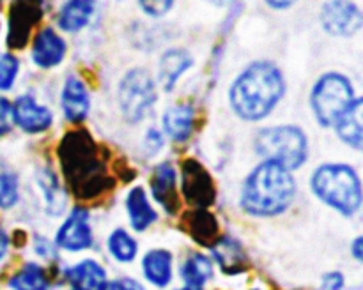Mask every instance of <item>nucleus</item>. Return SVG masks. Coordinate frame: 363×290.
Returning a JSON list of instances; mask_svg holds the SVG:
<instances>
[{"instance_id":"5701e85b","label":"nucleus","mask_w":363,"mask_h":290,"mask_svg":"<svg viewBox=\"0 0 363 290\" xmlns=\"http://www.w3.org/2000/svg\"><path fill=\"white\" fill-rule=\"evenodd\" d=\"M106 248L113 260L121 262V264H130L137 258L138 253V243L124 228H116L110 233Z\"/></svg>"},{"instance_id":"6e6552de","label":"nucleus","mask_w":363,"mask_h":290,"mask_svg":"<svg viewBox=\"0 0 363 290\" xmlns=\"http://www.w3.org/2000/svg\"><path fill=\"white\" fill-rule=\"evenodd\" d=\"M319 20L328 34L339 35V37H350L357 34L363 23L360 7L353 2H344V0L326 2L323 6Z\"/></svg>"},{"instance_id":"dca6fc26","label":"nucleus","mask_w":363,"mask_h":290,"mask_svg":"<svg viewBox=\"0 0 363 290\" xmlns=\"http://www.w3.org/2000/svg\"><path fill=\"white\" fill-rule=\"evenodd\" d=\"M177 190V172L169 161L162 163L155 168L151 175V193L158 204H162L167 211L172 212V204H176Z\"/></svg>"},{"instance_id":"a211bd4d","label":"nucleus","mask_w":363,"mask_h":290,"mask_svg":"<svg viewBox=\"0 0 363 290\" xmlns=\"http://www.w3.org/2000/svg\"><path fill=\"white\" fill-rule=\"evenodd\" d=\"M181 279L184 282V286L191 289H204L208 282H211L215 274V265L213 260L204 253H191L181 265Z\"/></svg>"},{"instance_id":"6ab92c4d","label":"nucleus","mask_w":363,"mask_h":290,"mask_svg":"<svg viewBox=\"0 0 363 290\" xmlns=\"http://www.w3.org/2000/svg\"><path fill=\"white\" fill-rule=\"evenodd\" d=\"M337 134L344 144L360 151L362 149V98L354 99L353 105L340 115L335 122Z\"/></svg>"},{"instance_id":"9d476101","label":"nucleus","mask_w":363,"mask_h":290,"mask_svg":"<svg viewBox=\"0 0 363 290\" xmlns=\"http://www.w3.org/2000/svg\"><path fill=\"white\" fill-rule=\"evenodd\" d=\"M67 52L66 41L55 32V28L45 27L34 35L32 42V60L43 69L59 66Z\"/></svg>"},{"instance_id":"bb28decb","label":"nucleus","mask_w":363,"mask_h":290,"mask_svg":"<svg viewBox=\"0 0 363 290\" xmlns=\"http://www.w3.org/2000/svg\"><path fill=\"white\" fill-rule=\"evenodd\" d=\"M174 2L170 0H151V2H140V7L145 11V14L149 16H163V14L169 13L172 9Z\"/></svg>"},{"instance_id":"2eb2a0df","label":"nucleus","mask_w":363,"mask_h":290,"mask_svg":"<svg viewBox=\"0 0 363 290\" xmlns=\"http://www.w3.org/2000/svg\"><path fill=\"white\" fill-rule=\"evenodd\" d=\"M194 66V57L183 48H172L169 52L163 53L162 60H160V83H162L163 91H172L176 87L177 80L186 73L190 67Z\"/></svg>"},{"instance_id":"c756f323","label":"nucleus","mask_w":363,"mask_h":290,"mask_svg":"<svg viewBox=\"0 0 363 290\" xmlns=\"http://www.w3.org/2000/svg\"><path fill=\"white\" fill-rule=\"evenodd\" d=\"M34 250L39 257L43 258H55L57 257V250H55V244L52 240L45 239V237H35V243H34Z\"/></svg>"},{"instance_id":"7c9ffc66","label":"nucleus","mask_w":363,"mask_h":290,"mask_svg":"<svg viewBox=\"0 0 363 290\" xmlns=\"http://www.w3.org/2000/svg\"><path fill=\"white\" fill-rule=\"evenodd\" d=\"M144 147L147 151V154H156L160 149L163 147V137L158 129H149L147 134H145Z\"/></svg>"},{"instance_id":"e433bc0d","label":"nucleus","mask_w":363,"mask_h":290,"mask_svg":"<svg viewBox=\"0 0 363 290\" xmlns=\"http://www.w3.org/2000/svg\"><path fill=\"white\" fill-rule=\"evenodd\" d=\"M0 30H2V25H0Z\"/></svg>"},{"instance_id":"72a5a7b5","label":"nucleus","mask_w":363,"mask_h":290,"mask_svg":"<svg viewBox=\"0 0 363 290\" xmlns=\"http://www.w3.org/2000/svg\"><path fill=\"white\" fill-rule=\"evenodd\" d=\"M362 243H363V239H362V237H357V239L353 240V244H351V253H353V257L357 258L358 262H362V257H363Z\"/></svg>"},{"instance_id":"f8f14e48","label":"nucleus","mask_w":363,"mask_h":290,"mask_svg":"<svg viewBox=\"0 0 363 290\" xmlns=\"http://www.w3.org/2000/svg\"><path fill=\"white\" fill-rule=\"evenodd\" d=\"M60 106H62L64 117L71 122H82L87 117L91 108L87 87L78 76H67L64 81L62 92H60Z\"/></svg>"},{"instance_id":"c9c22d12","label":"nucleus","mask_w":363,"mask_h":290,"mask_svg":"<svg viewBox=\"0 0 363 290\" xmlns=\"http://www.w3.org/2000/svg\"><path fill=\"white\" fill-rule=\"evenodd\" d=\"M177 290H202V289H191V286H181V289Z\"/></svg>"},{"instance_id":"f257e3e1","label":"nucleus","mask_w":363,"mask_h":290,"mask_svg":"<svg viewBox=\"0 0 363 290\" xmlns=\"http://www.w3.org/2000/svg\"><path fill=\"white\" fill-rule=\"evenodd\" d=\"M286 91L282 71L268 60L250 64L230 87L234 113L245 120H261L279 105Z\"/></svg>"},{"instance_id":"f704fd0d","label":"nucleus","mask_w":363,"mask_h":290,"mask_svg":"<svg viewBox=\"0 0 363 290\" xmlns=\"http://www.w3.org/2000/svg\"><path fill=\"white\" fill-rule=\"evenodd\" d=\"M268 6L273 9H287V7L293 6V2H269Z\"/></svg>"},{"instance_id":"1a4fd4ad","label":"nucleus","mask_w":363,"mask_h":290,"mask_svg":"<svg viewBox=\"0 0 363 290\" xmlns=\"http://www.w3.org/2000/svg\"><path fill=\"white\" fill-rule=\"evenodd\" d=\"M11 115H13V122L21 131L30 134L43 133L53 124L52 110L35 101L28 94L16 98V101L11 105Z\"/></svg>"},{"instance_id":"423d86ee","label":"nucleus","mask_w":363,"mask_h":290,"mask_svg":"<svg viewBox=\"0 0 363 290\" xmlns=\"http://www.w3.org/2000/svg\"><path fill=\"white\" fill-rule=\"evenodd\" d=\"M158 94L151 74L145 69H130L119 83V106L128 122H140L155 106Z\"/></svg>"},{"instance_id":"4be33fe9","label":"nucleus","mask_w":363,"mask_h":290,"mask_svg":"<svg viewBox=\"0 0 363 290\" xmlns=\"http://www.w3.org/2000/svg\"><path fill=\"white\" fill-rule=\"evenodd\" d=\"M38 182L39 187L43 191V197H45L46 209H48V214L59 216L62 214L64 209H66V191L60 186L59 179H57L55 173L48 168H41L38 173Z\"/></svg>"},{"instance_id":"ddd939ff","label":"nucleus","mask_w":363,"mask_h":290,"mask_svg":"<svg viewBox=\"0 0 363 290\" xmlns=\"http://www.w3.org/2000/svg\"><path fill=\"white\" fill-rule=\"evenodd\" d=\"M142 272L145 282L151 283L156 289H167L174 278V257L169 250L147 251L142 258Z\"/></svg>"},{"instance_id":"f03ea898","label":"nucleus","mask_w":363,"mask_h":290,"mask_svg":"<svg viewBox=\"0 0 363 290\" xmlns=\"http://www.w3.org/2000/svg\"><path fill=\"white\" fill-rule=\"evenodd\" d=\"M296 182L286 166L275 161H262L247 177L241 191V205L252 216H277L294 200Z\"/></svg>"},{"instance_id":"0eeeda50","label":"nucleus","mask_w":363,"mask_h":290,"mask_svg":"<svg viewBox=\"0 0 363 290\" xmlns=\"http://www.w3.org/2000/svg\"><path fill=\"white\" fill-rule=\"evenodd\" d=\"M92 240H94V233L91 226V214L85 209L78 207L69 212L62 226L57 230L55 246L71 253H78V251L89 250L92 246Z\"/></svg>"},{"instance_id":"7ed1b4c3","label":"nucleus","mask_w":363,"mask_h":290,"mask_svg":"<svg viewBox=\"0 0 363 290\" xmlns=\"http://www.w3.org/2000/svg\"><path fill=\"white\" fill-rule=\"evenodd\" d=\"M311 184L319 200L344 216H353L360 209L362 184L353 166L342 163L319 166L312 175Z\"/></svg>"},{"instance_id":"cd10ccee","label":"nucleus","mask_w":363,"mask_h":290,"mask_svg":"<svg viewBox=\"0 0 363 290\" xmlns=\"http://www.w3.org/2000/svg\"><path fill=\"white\" fill-rule=\"evenodd\" d=\"M346 286V278L340 271L326 272L321 278V290H344Z\"/></svg>"},{"instance_id":"412c9836","label":"nucleus","mask_w":363,"mask_h":290,"mask_svg":"<svg viewBox=\"0 0 363 290\" xmlns=\"http://www.w3.org/2000/svg\"><path fill=\"white\" fill-rule=\"evenodd\" d=\"M11 290H50V279L45 267L38 262H27L7 282Z\"/></svg>"},{"instance_id":"39448f33","label":"nucleus","mask_w":363,"mask_h":290,"mask_svg":"<svg viewBox=\"0 0 363 290\" xmlns=\"http://www.w3.org/2000/svg\"><path fill=\"white\" fill-rule=\"evenodd\" d=\"M357 98L350 78L332 71L315 81L311 94V105L318 122L330 127L335 126L340 115L353 105Z\"/></svg>"},{"instance_id":"f3484780","label":"nucleus","mask_w":363,"mask_h":290,"mask_svg":"<svg viewBox=\"0 0 363 290\" xmlns=\"http://www.w3.org/2000/svg\"><path fill=\"white\" fill-rule=\"evenodd\" d=\"M126 209L128 216H130V223L137 232H144L147 230L152 223L158 219L155 207L149 202L147 193L144 191V187L137 186L128 193L126 198Z\"/></svg>"},{"instance_id":"20e7f679","label":"nucleus","mask_w":363,"mask_h":290,"mask_svg":"<svg viewBox=\"0 0 363 290\" xmlns=\"http://www.w3.org/2000/svg\"><path fill=\"white\" fill-rule=\"evenodd\" d=\"M255 151L264 161H275L287 170H296L307 161V134L298 126H273L259 131Z\"/></svg>"},{"instance_id":"2f4dec72","label":"nucleus","mask_w":363,"mask_h":290,"mask_svg":"<svg viewBox=\"0 0 363 290\" xmlns=\"http://www.w3.org/2000/svg\"><path fill=\"white\" fill-rule=\"evenodd\" d=\"M105 290H145V289L142 283L137 282V279L124 276V278L116 279V282H108V285H106Z\"/></svg>"},{"instance_id":"4468645a","label":"nucleus","mask_w":363,"mask_h":290,"mask_svg":"<svg viewBox=\"0 0 363 290\" xmlns=\"http://www.w3.org/2000/svg\"><path fill=\"white\" fill-rule=\"evenodd\" d=\"M194 106L186 105V103L174 105L163 113V131H165L167 137H169L170 140L184 141L191 137V133H194Z\"/></svg>"},{"instance_id":"9b49d317","label":"nucleus","mask_w":363,"mask_h":290,"mask_svg":"<svg viewBox=\"0 0 363 290\" xmlns=\"http://www.w3.org/2000/svg\"><path fill=\"white\" fill-rule=\"evenodd\" d=\"M64 278L73 290H105L108 285L105 267L92 258H85L71 265L64 272Z\"/></svg>"},{"instance_id":"b1692460","label":"nucleus","mask_w":363,"mask_h":290,"mask_svg":"<svg viewBox=\"0 0 363 290\" xmlns=\"http://www.w3.org/2000/svg\"><path fill=\"white\" fill-rule=\"evenodd\" d=\"M20 198V184L16 173H0V209H11Z\"/></svg>"},{"instance_id":"393cba45","label":"nucleus","mask_w":363,"mask_h":290,"mask_svg":"<svg viewBox=\"0 0 363 290\" xmlns=\"http://www.w3.org/2000/svg\"><path fill=\"white\" fill-rule=\"evenodd\" d=\"M213 255H215V258L218 260V264L222 265L225 271H229V269L233 267H238L240 265V260H241V250L240 246H238L234 240H220L218 246L213 250Z\"/></svg>"},{"instance_id":"c85d7f7f","label":"nucleus","mask_w":363,"mask_h":290,"mask_svg":"<svg viewBox=\"0 0 363 290\" xmlns=\"http://www.w3.org/2000/svg\"><path fill=\"white\" fill-rule=\"evenodd\" d=\"M13 127V115H11V103L0 95V137L9 133Z\"/></svg>"},{"instance_id":"aec40b11","label":"nucleus","mask_w":363,"mask_h":290,"mask_svg":"<svg viewBox=\"0 0 363 290\" xmlns=\"http://www.w3.org/2000/svg\"><path fill=\"white\" fill-rule=\"evenodd\" d=\"M92 14H94V4L87 0H71L60 7L57 25L64 32H78L91 21Z\"/></svg>"},{"instance_id":"473e14b6","label":"nucleus","mask_w":363,"mask_h":290,"mask_svg":"<svg viewBox=\"0 0 363 290\" xmlns=\"http://www.w3.org/2000/svg\"><path fill=\"white\" fill-rule=\"evenodd\" d=\"M9 236H7V232L4 228H0V262L4 260V257L7 255V251H9Z\"/></svg>"},{"instance_id":"a878e982","label":"nucleus","mask_w":363,"mask_h":290,"mask_svg":"<svg viewBox=\"0 0 363 290\" xmlns=\"http://www.w3.org/2000/svg\"><path fill=\"white\" fill-rule=\"evenodd\" d=\"M20 71V60L11 53L0 55V91H9Z\"/></svg>"}]
</instances>
